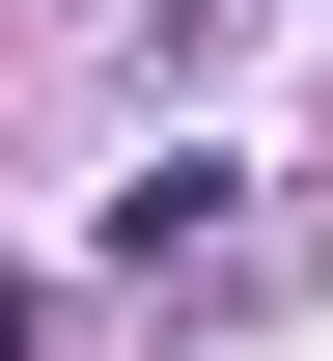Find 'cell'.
Segmentation results:
<instances>
[{
	"label": "cell",
	"instance_id": "cell-1",
	"mask_svg": "<svg viewBox=\"0 0 333 361\" xmlns=\"http://www.w3.org/2000/svg\"><path fill=\"white\" fill-rule=\"evenodd\" d=\"M222 223H250V167H139L111 195V278H222Z\"/></svg>",
	"mask_w": 333,
	"mask_h": 361
},
{
	"label": "cell",
	"instance_id": "cell-2",
	"mask_svg": "<svg viewBox=\"0 0 333 361\" xmlns=\"http://www.w3.org/2000/svg\"><path fill=\"white\" fill-rule=\"evenodd\" d=\"M28 334H56V278H0V361H28Z\"/></svg>",
	"mask_w": 333,
	"mask_h": 361
},
{
	"label": "cell",
	"instance_id": "cell-3",
	"mask_svg": "<svg viewBox=\"0 0 333 361\" xmlns=\"http://www.w3.org/2000/svg\"><path fill=\"white\" fill-rule=\"evenodd\" d=\"M139 28H167V56H194V28H250V0H139Z\"/></svg>",
	"mask_w": 333,
	"mask_h": 361
}]
</instances>
